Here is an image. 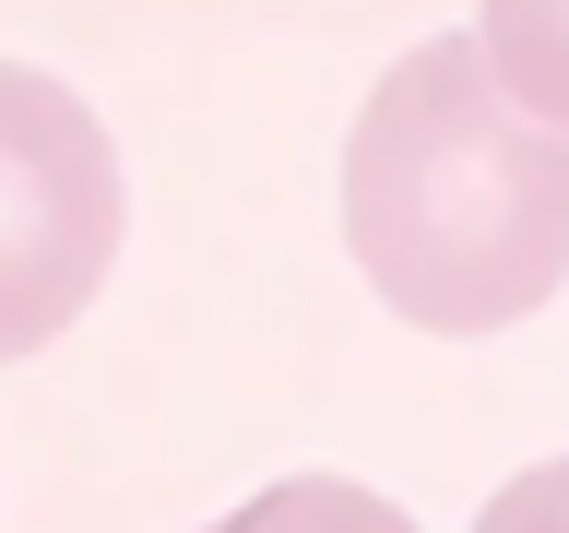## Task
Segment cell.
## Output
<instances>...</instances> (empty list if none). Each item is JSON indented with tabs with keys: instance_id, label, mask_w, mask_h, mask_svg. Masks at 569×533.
<instances>
[{
	"instance_id": "obj_1",
	"label": "cell",
	"mask_w": 569,
	"mask_h": 533,
	"mask_svg": "<svg viewBox=\"0 0 569 533\" xmlns=\"http://www.w3.org/2000/svg\"><path fill=\"white\" fill-rule=\"evenodd\" d=\"M345 249L439 344L510 332L569 284V142L533 131L475 36H427L345 131Z\"/></svg>"
},
{
	"instance_id": "obj_3",
	"label": "cell",
	"mask_w": 569,
	"mask_h": 533,
	"mask_svg": "<svg viewBox=\"0 0 569 533\" xmlns=\"http://www.w3.org/2000/svg\"><path fill=\"white\" fill-rule=\"evenodd\" d=\"M475 48H487V71L510 83V107H522L533 131L569 142V12L558 0H498V12H475Z\"/></svg>"
},
{
	"instance_id": "obj_5",
	"label": "cell",
	"mask_w": 569,
	"mask_h": 533,
	"mask_svg": "<svg viewBox=\"0 0 569 533\" xmlns=\"http://www.w3.org/2000/svg\"><path fill=\"white\" fill-rule=\"evenodd\" d=\"M475 533H569V462H533L475 510Z\"/></svg>"
},
{
	"instance_id": "obj_2",
	"label": "cell",
	"mask_w": 569,
	"mask_h": 533,
	"mask_svg": "<svg viewBox=\"0 0 569 533\" xmlns=\"http://www.w3.org/2000/svg\"><path fill=\"white\" fill-rule=\"evenodd\" d=\"M119 261V142L60 71H0V355L60 344Z\"/></svg>"
},
{
	"instance_id": "obj_4",
	"label": "cell",
	"mask_w": 569,
	"mask_h": 533,
	"mask_svg": "<svg viewBox=\"0 0 569 533\" xmlns=\"http://www.w3.org/2000/svg\"><path fill=\"white\" fill-rule=\"evenodd\" d=\"M213 533H416V522H403L380 486H356V474H273V486L238 497Z\"/></svg>"
}]
</instances>
